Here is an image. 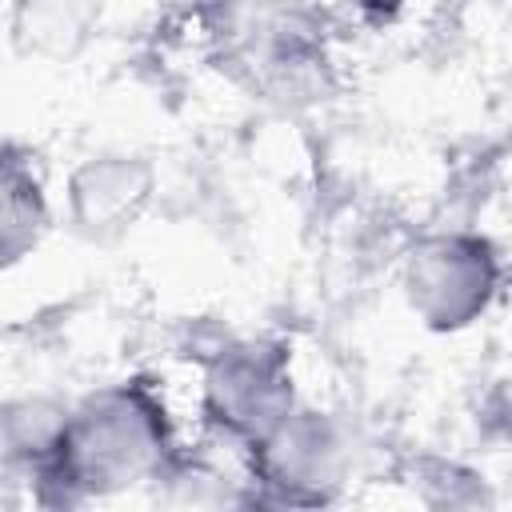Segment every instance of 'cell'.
<instances>
[{
	"label": "cell",
	"mask_w": 512,
	"mask_h": 512,
	"mask_svg": "<svg viewBox=\"0 0 512 512\" xmlns=\"http://www.w3.org/2000/svg\"><path fill=\"white\" fill-rule=\"evenodd\" d=\"M356 468V436L344 416L296 404L284 424L244 452L252 504L316 508L332 504Z\"/></svg>",
	"instance_id": "277c9868"
},
{
	"label": "cell",
	"mask_w": 512,
	"mask_h": 512,
	"mask_svg": "<svg viewBox=\"0 0 512 512\" xmlns=\"http://www.w3.org/2000/svg\"><path fill=\"white\" fill-rule=\"evenodd\" d=\"M212 36L220 40V60L280 108H304L332 92L320 20L300 0H228Z\"/></svg>",
	"instance_id": "7a4b0ae2"
},
{
	"label": "cell",
	"mask_w": 512,
	"mask_h": 512,
	"mask_svg": "<svg viewBox=\"0 0 512 512\" xmlns=\"http://www.w3.org/2000/svg\"><path fill=\"white\" fill-rule=\"evenodd\" d=\"M360 20H368V24H388V20H396L400 16V8L408 4V0H344Z\"/></svg>",
	"instance_id": "8fae6325"
},
{
	"label": "cell",
	"mask_w": 512,
	"mask_h": 512,
	"mask_svg": "<svg viewBox=\"0 0 512 512\" xmlns=\"http://www.w3.org/2000/svg\"><path fill=\"white\" fill-rule=\"evenodd\" d=\"M48 228H52V204L40 172L32 168V152L8 140L0 156V264L16 268L24 256L40 248Z\"/></svg>",
	"instance_id": "ba28073f"
},
{
	"label": "cell",
	"mask_w": 512,
	"mask_h": 512,
	"mask_svg": "<svg viewBox=\"0 0 512 512\" xmlns=\"http://www.w3.org/2000/svg\"><path fill=\"white\" fill-rule=\"evenodd\" d=\"M180 456L176 424L156 380L124 376L68 408L56 448L28 476V488L40 508H80L164 480Z\"/></svg>",
	"instance_id": "6da1fadb"
},
{
	"label": "cell",
	"mask_w": 512,
	"mask_h": 512,
	"mask_svg": "<svg viewBox=\"0 0 512 512\" xmlns=\"http://www.w3.org/2000/svg\"><path fill=\"white\" fill-rule=\"evenodd\" d=\"M504 284L500 248L472 228L420 236L400 272V292L428 332H464L476 324Z\"/></svg>",
	"instance_id": "5b68a950"
},
{
	"label": "cell",
	"mask_w": 512,
	"mask_h": 512,
	"mask_svg": "<svg viewBox=\"0 0 512 512\" xmlns=\"http://www.w3.org/2000/svg\"><path fill=\"white\" fill-rule=\"evenodd\" d=\"M292 348L276 336H228L200 356V420L232 452H252L296 408Z\"/></svg>",
	"instance_id": "3957f363"
},
{
	"label": "cell",
	"mask_w": 512,
	"mask_h": 512,
	"mask_svg": "<svg viewBox=\"0 0 512 512\" xmlns=\"http://www.w3.org/2000/svg\"><path fill=\"white\" fill-rule=\"evenodd\" d=\"M156 196V164L140 152H92L64 184L68 224L88 244H116L128 236Z\"/></svg>",
	"instance_id": "8992f818"
},
{
	"label": "cell",
	"mask_w": 512,
	"mask_h": 512,
	"mask_svg": "<svg viewBox=\"0 0 512 512\" xmlns=\"http://www.w3.org/2000/svg\"><path fill=\"white\" fill-rule=\"evenodd\" d=\"M480 428L512 448V368L492 380V388L480 400Z\"/></svg>",
	"instance_id": "30bf717a"
},
{
	"label": "cell",
	"mask_w": 512,
	"mask_h": 512,
	"mask_svg": "<svg viewBox=\"0 0 512 512\" xmlns=\"http://www.w3.org/2000/svg\"><path fill=\"white\" fill-rule=\"evenodd\" d=\"M68 408L72 404L56 400V396H12L4 404V416H0L4 468L20 472L28 480L52 456V448H56V440L64 432Z\"/></svg>",
	"instance_id": "9c48e42d"
},
{
	"label": "cell",
	"mask_w": 512,
	"mask_h": 512,
	"mask_svg": "<svg viewBox=\"0 0 512 512\" xmlns=\"http://www.w3.org/2000/svg\"><path fill=\"white\" fill-rule=\"evenodd\" d=\"M104 0H12L8 40L24 60L72 64L100 28Z\"/></svg>",
	"instance_id": "52a82bcc"
}]
</instances>
